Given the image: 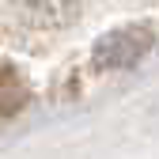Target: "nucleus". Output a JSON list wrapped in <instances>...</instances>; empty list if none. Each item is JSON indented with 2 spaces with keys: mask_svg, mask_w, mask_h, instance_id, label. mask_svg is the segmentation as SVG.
I'll list each match as a JSON object with an SVG mask.
<instances>
[{
  "mask_svg": "<svg viewBox=\"0 0 159 159\" xmlns=\"http://www.w3.org/2000/svg\"><path fill=\"white\" fill-rule=\"evenodd\" d=\"M159 30L155 23H125L106 30L98 42L91 46V65L98 72H117V68H133L155 49Z\"/></svg>",
  "mask_w": 159,
  "mask_h": 159,
  "instance_id": "nucleus-1",
  "label": "nucleus"
},
{
  "mask_svg": "<svg viewBox=\"0 0 159 159\" xmlns=\"http://www.w3.org/2000/svg\"><path fill=\"white\" fill-rule=\"evenodd\" d=\"M11 4L27 23L46 27V30H57L80 15V0H11Z\"/></svg>",
  "mask_w": 159,
  "mask_h": 159,
  "instance_id": "nucleus-2",
  "label": "nucleus"
},
{
  "mask_svg": "<svg viewBox=\"0 0 159 159\" xmlns=\"http://www.w3.org/2000/svg\"><path fill=\"white\" fill-rule=\"evenodd\" d=\"M23 98H27V87H23V80H19L8 65H0V114H11L23 106Z\"/></svg>",
  "mask_w": 159,
  "mask_h": 159,
  "instance_id": "nucleus-3",
  "label": "nucleus"
}]
</instances>
